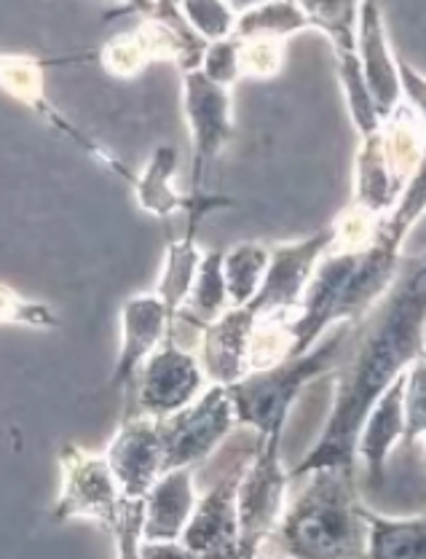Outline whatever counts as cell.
<instances>
[{"instance_id":"cell-33","label":"cell","mask_w":426,"mask_h":559,"mask_svg":"<svg viewBox=\"0 0 426 559\" xmlns=\"http://www.w3.org/2000/svg\"><path fill=\"white\" fill-rule=\"evenodd\" d=\"M424 460H426V436H424Z\"/></svg>"},{"instance_id":"cell-13","label":"cell","mask_w":426,"mask_h":559,"mask_svg":"<svg viewBox=\"0 0 426 559\" xmlns=\"http://www.w3.org/2000/svg\"><path fill=\"white\" fill-rule=\"evenodd\" d=\"M108 463L113 468L119 487L130 498H145L165 474V436L161 417L137 412L126 415L115 439L108 447Z\"/></svg>"},{"instance_id":"cell-5","label":"cell","mask_w":426,"mask_h":559,"mask_svg":"<svg viewBox=\"0 0 426 559\" xmlns=\"http://www.w3.org/2000/svg\"><path fill=\"white\" fill-rule=\"evenodd\" d=\"M418 121L416 110L400 105L376 132L362 138L354 205L373 215H387L397 205L426 148L418 138Z\"/></svg>"},{"instance_id":"cell-15","label":"cell","mask_w":426,"mask_h":559,"mask_svg":"<svg viewBox=\"0 0 426 559\" xmlns=\"http://www.w3.org/2000/svg\"><path fill=\"white\" fill-rule=\"evenodd\" d=\"M121 320H124V342H121L119 360H115L113 377H110V390L124 388L126 393H134L139 369L150 358V353L165 342L174 318L169 314L165 299L156 294L134 296L126 301Z\"/></svg>"},{"instance_id":"cell-14","label":"cell","mask_w":426,"mask_h":559,"mask_svg":"<svg viewBox=\"0 0 426 559\" xmlns=\"http://www.w3.org/2000/svg\"><path fill=\"white\" fill-rule=\"evenodd\" d=\"M185 314L202 331V366L209 380L231 384L253 371V336L258 329V314L249 312L244 305L231 307L212 323H202L191 312Z\"/></svg>"},{"instance_id":"cell-1","label":"cell","mask_w":426,"mask_h":559,"mask_svg":"<svg viewBox=\"0 0 426 559\" xmlns=\"http://www.w3.org/2000/svg\"><path fill=\"white\" fill-rule=\"evenodd\" d=\"M426 329V253L413 259L394 280L381 305L367 312L365 325L338 369L336 399L317 447L290 471L303 479L317 468H357L362 425L397 377L424 358Z\"/></svg>"},{"instance_id":"cell-3","label":"cell","mask_w":426,"mask_h":559,"mask_svg":"<svg viewBox=\"0 0 426 559\" xmlns=\"http://www.w3.org/2000/svg\"><path fill=\"white\" fill-rule=\"evenodd\" d=\"M62 487L60 503L54 509V522L92 520L102 524L115 538V555L139 557L145 530V498H130L119 487L108 457L78 450L65 444L62 450Z\"/></svg>"},{"instance_id":"cell-22","label":"cell","mask_w":426,"mask_h":559,"mask_svg":"<svg viewBox=\"0 0 426 559\" xmlns=\"http://www.w3.org/2000/svg\"><path fill=\"white\" fill-rule=\"evenodd\" d=\"M268 264H271V248L258 242L236 245L231 253H226L223 272L233 307L247 305L258 294L263 277L268 272Z\"/></svg>"},{"instance_id":"cell-6","label":"cell","mask_w":426,"mask_h":559,"mask_svg":"<svg viewBox=\"0 0 426 559\" xmlns=\"http://www.w3.org/2000/svg\"><path fill=\"white\" fill-rule=\"evenodd\" d=\"M308 16V25L319 27L330 38L338 62V79L346 92L352 121L360 135H370L381 127L376 103L367 90L365 70L360 57V11L362 0H295Z\"/></svg>"},{"instance_id":"cell-32","label":"cell","mask_w":426,"mask_h":559,"mask_svg":"<svg viewBox=\"0 0 426 559\" xmlns=\"http://www.w3.org/2000/svg\"><path fill=\"white\" fill-rule=\"evenodd\" d=\"M226 3H229L233 11H239V14H242V11L255 9V5H260V3H268V0H226Z\"/></svg>"},{"instance_id":"cell-10","label":"cell","mask_w":426,"mask_h":559,"mask_svg":"<svg viewBox=\"0 0 426 559\" xmlns=\"http://www.w3.org/2000/svg\"><path fill=\"white\" fill-rule=\"evenodd\" d=\"M336 240L338 229L332 224L301 242L271 248V264H268L260 290L244 307L258 318L284 320V314L295 310L297 299L308 288L317 261L322 259L325 250L336 245Z\"/></svg>"},{"instance_id":"cell-27","label":"cell","mask_w":426,"mask_h":559,"mask_svg":"<svg viewBox=\"0 0 426 559\" xmlns=\"http://www.w3.org/2000/svg\"><path fill=\"white\" fill-rule=\"evenodd\" d=\"M239 66H242V75H273L282 66L284 46L282 38L273 35H253V38H239Z\"/></svg>"},{"instance_id":"cell-34","label":"cell","mask_w":426,"mask_h":559,"mask_svg":"<svg viewBox=\"0 0 426 559\" xmlns=\"http://www.w3.org/2000/svg\"><path fill=\"white\" fill-rule=\"evenodd\" d=\"M174 3H178V5H180V3H183V0H174Z\"/></svg>"},{"instance_id":"cell-11","label":"cell","mask_w":426,"mask_h":559,"mask_svg":"<svg viewBox=\"0 0 426 559\" xmlns=\"http://www.w3.org/2000/svg\"><path fill=\"white\" fill-rule=\"evenodd\" d=\"M202 382L198 360L172 334H167L137 374V412L150 417L174 415L194 401Z\"/></svg>"},{"instance_id":"cell-16","label":"cell","mask_w":426,"mask_h":559,"mask_svg":"<svg viewBox=\"0 0 426 559\" xmlns=\"http://www.w3.org/2000/svg\"><path fill=\"white\" fill-rule=\"evenodd\" d=\"M360 57L362 70H365L367 90H370L378 116L387 119V116H392L400 108V97L405 92H402L400 60L389 49L387 27H384V14L378 0H362Z\"/></svg>"},{"instance_id":"cell-12","label":"cell","mask_w":426,"mask_h":559,"mask_svg":"<svg viewBox=\"0 0 426 559\" xmlns=\"http://www.w3.org/2000/svg\"><path fill=\"white\" fill-rule=\"evenodd\" d=\"M183 103L194 135V191H198L209 162L233 135L229 86L212 81L204 70H188L183 73Z\"/></svg>"},{"instance_id":"cell-30","label":"cell","mask_w":426,"mask_h":559,"mask_svg":"<svg viewBox=\"0 0 426 559\" xmlns=\"http://www.w3.org/2000/svg\"><path fill=\"white\" fill-rule=\"evenodd\" d=\"M14 310V314H5L3 323H25V325H54V314L46 310L44 305H27V301L14 299V305L9 301V296H3V312Z\"/></svg>"},{"instance_id":"cell-31","label":"cell","mask_w":426,"mask_h":559,"mask_svg":"<svg viewBox=\"0 0 426 559\" xmlns=\"http://www.w3.org/2000/svg\"><path fill=\"white\" fill-rule=\"evenodd\" d=\"M119 3H130L134 11H139V14L150 16L156 9H159V0H119Z\"/></svg>"},{"instance_id":"cell-25","label":"cell","mask_w":426,"mask_h":559,"mask_svg":"<svg viewBox=\"0 0 426 559\" xmlns=\"http://www.w3.org/2000/svg\"><path fill=\"white\" fill-rule=\"evenodd\" d=\"M180 11L191 22V27L207 40L229 38L233 33V25H236L233 9L226 0H183Z\"/></svg>"},{"instance_id":"cell-29","label":"cell","mask_w":426,"mask_h":559,"mask_svg":"<svg viewBox=\"0 0 426 559\" xmlns=\"http://www.w3.org/2000/svg\"><path fill=\"white\" fill-rule=\"evenodd\" d=\"M400 75H402V92H405L407 103L416 110L422 124L426 127V75L418 73L416 68L407 66L405 60H400Z\"/></svg>"},{"instance_id":"cell-7","label":"cell","mask_w":426,"mask_h":559,"mask_svg":"<svg viewBox=\"0 0 426 559\" xmlns=\"http://www.w3.org/2000/svg\"><path fill=\"white\" fill-rule=\"evenodd\" d=\"M282 433L260 436V447L239 485V551L236 557H255L279 530L284 516V489L290 474L282 468Z\"/></svg>"},{"instance_id":"cell-28","label":"cell","mask_w":426,"mask_h":559,"mask_svg":"<svg viewBox=\"0 0 426 559\" xmlns=\"http://www.w3.org/2000/svg\"><path fill=\"white\" fill-rule=\"evenodd\" d=\"M239 38L236 35H229V38L215 40L212 46L204 55V73L209 75L218 84L231 86L233 81L242 75V66H239Z\"/></svg>"},{"instance_id":"cell-2","label":"cell","mask_w":426,"mask_h":559,"mask_svg":"<svg viewBox=\"0 0 426 559\" xmlns=\"http://www.w3.org/2000/svg\"><path fill=\"white\" fill-rule=\"evenodd\" d=\"M277 535L288 555L303 559L367 557L370 527L357 498L352 471L317 468L308 485L284 509Z\"/></svg>"},{"instance_id":"cell-23","label":"cell","mask_w":426,"mask_h":559,"mask_svg":"<svg viewBox=\"0 0 426 559\" xmlns=\"http://www.w3.org/2000/svg\"><path fill=\"white\" fill-rule=\"evenodd\" d=\"M174 167H178V151H174L172 145H159L154 159H150L148 170L143 175V180H137V197L143 210L167 218L172 210L185 207L183 197H178L169 189V178H172Z\"/></svg>"},{"instance_id":"cell-9","label":"cell","mask_w":426,"mask_h":559,"mask_svg":"<svg viewBox=\"0 0 426 559\" xmlns=\"http://www.w3.org/2000/svg\"><path fill=\"white\" fill-rule=\"evenodd\" d=\"M236 423L239 417L229 384L220 382H212V388L194 406H183L174 415L161 417L165 474L183 468V465H196L198 460L209 457Z\"/></svg>"},{"instance_id":"cell-8","label":"cell","mask_w":426,"mask_h":559,"mask_svg":"<svg viewBox=\"0 0 426 559\" xmlns=\"http://www.w3.org/2000/svg\"><path fill=\"white\" fill-rule=\"evenodd\" d=\"M260 447V433L255 439L239 436L233 447L229 468L220 474L212 489L196 503L194 516L183 533V544L196 557H236L239 551V485L244 471L253 463Z\"/></svg>"},{"instance_id":"cell-24","label":"cell","mask_w":426,"mask_h":559,"mask_svg":"<svg viewBox=\"0 0 426 559\" xmlns=\"http://www.w3.org/2000/svg\"><path fill=\"white\" fill-rule=\"evenodd\" d=\"M223 250H209L207 255H202V264H198V275L194 285V296H191V312L202 323H212L223 314L226 301L229 296V285H226V272H223Z\"/></svg>"},{"instance_id":"cell-17","label":"cell","mask_w":426,"mask_h":559,"mask_svg":"<svg viewBox=\"0 0 426 559\" xmlns=\"http://www.w3.org/2000/svg\"><path fill=\"white\" fill-rule=\"evenodd\" d=\"M405 382L407 371L384 390L362 425L357 454L365 463V485L370 492L384 487L389 452L405 439Z\"/></svg>"},{"instance_id":"cell-19","label":"cell","mask_w":426,"mask_h":559,"mask_svg":"<svg viewBox=\"0 0 426 559\" xmlns=\"http://www.w3.org/2000/svg\"><path fill=\"white\" fill-rule=\"evenodd\" d=\"M365 520L370 527V559H426V516L389 520L365 509Z\"/></svg>"},{"instance_id":"cell-4","label":"cell","mask_w":426,"mask_h":559,"mask_svg":"<svg viewBox=\"0 0 426 559\" xmlns=\"http://www.w3.org/2000/svg\"><path fill=\"white\" fill-rule=\"evenodd\" d=\"M354 329H357L354 323H338L330 340L319 347H312L295 358L279 360L266 369H253L239 382H231L229 393L236 406L239 423L249 425L260 436L284 430V423H288L303 384L343 364Z\"/></svg>"},{"instance_id":"cell-26","label":"cell","mask_w":426,"mask_h":559,"mask_svg":"<svg viewBox=\"0 0 426 559\" xmlns=\"http://www.w3.org/2000/svg\"><path fill=\"white\" fill-rule=\"evenodd\" d=\"M426 436V355L407 366L405 382V444L413 447Z\"/></svg>"},{"instance_id":"cell-18","label":"cell","mask_w":426,"mask_h":559,"mask_svg":"<svg viewBox=\"0 0 426 559\" xmlns=\"http://www.w3.org/2000/svg\"><path fill=\"white\" fill-rule=\"evenodd\" d=\"M196 511L191 465L161 474L154 489L145 495L143 540H180Z\"/></svg>"},{"instance_id":"cell-21","label":"cell","mask_w":426,"mask_h":559,"mask_svg":"<svg viewBox=\"0 0 426 559\" xmlns=\"http://www.w3.org/2000/svg\"><path fill=\"white\" fill-rule=\"evenodd\" d=\"M306 27H312L308 16L303 14L295 0H268V3L242 11L231 35H236V38H253V35L288 38V35L306 31Z\"/></svg>"},{"instance_id":"cell-20","label":"cell","mask_w":426,"mask_h":559,"mask_svg":"<svg viewBox=\"0 0 426 559\" xmlns=\"http://www.w3.org/2000/svg\"><path fill=\"white\" fill-rule=\"evenodd\" d=\"M196 231L188 229V235L178 242H169L167 250V264H165V275H161L159 283V296L165 299L169 314H178L183 310L185 299L194 290L196 285V275H198V264H202V255L196 250Z\"/></svg>"}]
</instances>
